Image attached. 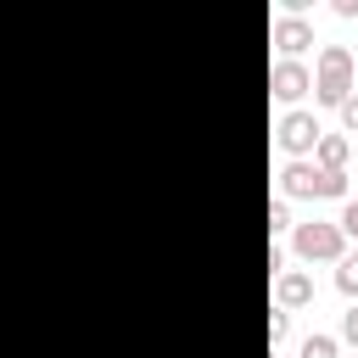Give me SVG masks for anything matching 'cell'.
<instances>
[{
  "label": "cell",
  "mask_w": 358,
  "mask_h": 358,
  "mask_svg": "<svg viewBox=\"0 0 358 358\" xmlns=\"http://www.w3.org/2000/svg\"><path fill=\"white\" fill-rule=\"evenodd\" d=\"M274 302H280V313H291V308L313 302V280H308V274H296V268H285V274H280V285H274Z\"/></svg>",
  "instance_id": "7"
},
{
  "label": "cell",
  "mask_w": 358,
  "mask_h": 358,
  "mask_svg": "<svg viewBox=\"0 0 358 358\" xmlns=\"http://www.w3.org/2000/svg\"><path fill=\"white\" fill-rule=\"evenodd\" d=\"M341 341H352V347H358V302L341 313Z\"/></svg>",
  "instance_id": "13"
},
{
  "label": "cell",
  "mask_w": 358,
  "mask_h": 358,
  "mask_svg": "<svg viewBox=\"0 0 358 358\" xmlns=\"http://www.w3.org/2000/svg\"><path fill=\"white\" fill-rule=\"evenodd\" d=\"M336 224H341V235H352V241H358V201H347V207H341V218H336Z\"/></svg>",
  "instance_id": "14"
},
{
  "label": "cell",
  "mask_w": 358,
  "mask_h": 358,
  "mask_svg": "<svg viewBox=\"0 0 358 358\" xmlns=\"http://www.w3.org/2000/svg\"><path fill=\"white\" fill-rule=\"evenodd\" d=\"M313 90V73L302 67V62H274L268 67V95H280V101H302Z\"/></svg>",
  "instance_id": "5"
},
{
  "label": "cell",
  "mask_w": 358,
  "mask_h": 358,
  "mask_svg": "<svg viewBox=\"0 0 358 358\" xmlns=\"http://www.w3.org/2000/svg\"><path fill=\"white\" fill-rule=\"evenodd\" d=\"M347 95H352V50L347 45H324L319 62H313V101L341 112Z\"/></svg>",
  "instance_id": "1"
},
{
  "label": "cell",
  "mask_w": 358,
  "mask_h": 358,
  "mask_svg": "<svg viewBox=\"0 0 358 358\" xmlns=\"http://www.w3.org/2000/svg\"><path fill=\"white\" fill-rule=\"evenodd\" d=\"M319 134H324V129H319L313 112H285V117H280V145L291 151V162H302V157L319 145Z\"/></svg>",
  "instance_id": "4"
},
{
  "label": "cell",
  "mask_w": 358,
  "mask_h": 358,
  "mask_svg": "<svg viewBox=\"0 0 358 358\" xmlns=\"http://www.w3.org/2000/svg\"><path fill=\"white\" fill-rule=\"evenodd\" d=\"M274 45L285 50V62H296V56L313 45V28H308L302 17H280V22H274Z\"/></svg>",
  "instance_id": "6"
},
{
  "label": "cell",
  "mask_w": 358,
  "mask_h": 358,
  "mask_svg": "<svg viewBox=\"0 0 358 358\" xmlns=\"http://www.w3.org/2000/svg\"><path fill=\"white\" fill-rule=\"evenodd\" d=\"M341 123L358 134V95H347V101H341Z\"/></svg>",
  "instance_id": "15"
},
{
  "label": "cell",
  "mask_w": 358,
  "mask_h": 358,
  "mask_svg": "<svg viewBox=\"0 0 358 358\" xmlns=\"http://www.w3.org/2000/svg\"><path fill=\"white\" fill-rule=\"evenodd\" d=\"M302 358H336V341L330 336H308L302 341Z\"/></svg>",
  "instance_id": "10"
},
{
  "label": "cell",
  "mask_w": 358,
  "mask_h": 358,
  "mask_svg": "<svg viewBox=\"0 0 358 358\" xmlns=\"http://www.w3.org/2000/svg\"><path fill=\"white\" fill-rule=\"evenodd\" d=\"M280 190L285 196H313V201H341L347 196V173H324L313 162H285Z\"/></svg>",
  "instance_id": "2"
},
{
  "label": "cell",
  "mask_w": 358,
  "mask_h": 358,
  "mask_svg": "<svg viewBox=\"0 0 358 358\" xmlns=\"http://www.w3.org/2000/svg\"><path fill=\"white\" fill-rule=\"evenodd\" d=\"M336 291H341L347 302H358V252H341V263H336Z\"/></svg>",
  "instance_id": "9"
},
{
  "label": "cell",
  "mask_w": 358,
  "mask_h": 358,
  "mask_svg": "<svg viewBox=\"0 0 358 358\" xmlns=\"http://www.w3.org/2000/svg\"><path fill=\"white\" fill-rule=\"evenodd\" d=\"M285 224H291V207H285V196H280V201H268V235H280Z\"/></svg>",
  "instance_id": "11"
},
{
  "label": "cell",
  "mask_w": 358,
  "mask_h": 358,
  "mask_svg": "<svg viewBox=\"0 0 358 358\" xmlns=\"http://www.w3.org/2000/svg\"><path fill=\"white\" fill-rule=\"evenodd\" d=\"M285 330H291V313H280V308H274V313H268V347H280V341H285Z\"/></svg>",
  "instance_id": "12"
},
{
  "label": "cell",
  "mask_w": 358,
  "mask_h": 358,
  "mask_svg": "<svg viewBox=\"0 0 358 358\" xmlns=\"http://www.w3.org/2000/svg\"><path fill=\"white\" fill-rule=\"evenodd\" d=\"M313 168H324V173H347V140H341V134H319V145H313Z\"/></svg>",
  "instance_id": "8"
},
{
  "label": "cell",
  "mask_w": 358,
  "mask_h": 358,
  "mask_svg": "<svg viewBox=\"0 0 358 358\" xmlns=\"http://www.w3.org/2000/svg\"><path fill=\"white\" fill-rule=\"evenodd\" d=\"M296 257H308V263H341V252H347V235H341V224H296Z\"/></svg>",
  "instance_id": "3"
}]
</instances>
